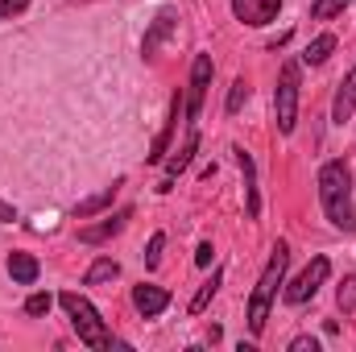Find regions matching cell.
Listing matches in <instances>:
<instances>
[{"instance_id": "5bb4252c", "label": "cell", "mask_w": 356, "mask_h": 352, "mask_svg": "<svg viewBox=\"0 0 356 352\" xmlns=\"http://www.w3.org/2000/svg\"><path fill=\"white\" fill-rule=\"evenodd\" d=\"M178 112H182V95H175V108H170V120H166V129H162V137L154 141V150H149V162H166V154H170V137H175V129H178Z\"/></svg>"}, {"instance_id": "52a82bcc", "label": "cell", "mask_w": 356, "mask_h": 352, "mask_svg": "<svg viewBox=\"0 0 356 352\" xmlns=\"http://www.w3.org/2000/svg\"><path fill=\"white\" fill-rule=\"evenodd\" d=\"M277 8H282V0H232L236 21H245V25H269L277 17Z\"/></svg>"}, {"instance_id": "ba28073f", "label": "cell", "mask_w": 356, "mask_h": 352, "mask_svg": "<svg viewBox=\"0 0 356 352\" xmlns=\"http://www.w3.org/2000/svg\"><path fill=\"white\" fill-rule=\"evenodd\" d=\"M133 307H137L145 319H154V315H162V311L170 307V290H166V286H145V282H141V286L133 290Z\"/></svg>"}, {"instance_id": "8fae6325", "label": "cell", "mask_w": 356, "mask_h": 352, "mask_svg": "<svg viewBox=\"0 0 356 352\" xmlns=\"http://www.w3.org/2000/svg\"><path fill=\"white\" fill-rule=\"evenodd\" d=\"M353 112H356V67L348 71V79L340 83V91H336L332 120H336V125H344V120H353Z\"/></svg>"}, {"instance_id": "4316f807", "label": "cell", "mask_w": 356, "mask_h": 352, "mask_svg": "<svg viewBox=\"0 0 356 352\" xmlns=\"http://www.w3.org/2000/svg\"><path fill=\"white\" fill-rule=\"evenodd\" d=\"M319 344L311 340V336H298V340H290V352H315Z\"/></svg>"}, {"instance_id": "7c38bea8", "label": "cell", "mask_w": 356, "mask_h": 352, "mask_svg": "<svg viewBox=\"0 0 356 352\" xmlns=\"http://www.w3.org/2000/svg\"><path fill=\"white\" fill-rule=\"evenodd\" d=\"M170 29H175V8H162V13L154 17V25H149V33H145V42H141V54L149 58V54H154V50L162 46V38H166Z\"/></svg>"}, {"instance_id": "83f0119b", "label": "cell", "mask_w": 356, "mask_h": 352, "mask_svg": "<svg viewBox=\"0 0 356 352\" xmlns=\"http://www.w3.org/2000/svg\"><path fill=\"white\" fill-rule=\"evenodd\" d=\"M13 220H17V207H13V203H4V199H0V224H13Z\"/></svg>"}, {"instance_id": "277c9868", "label": "cell", "mask_w": 356, "mask_h": 352, "mask_svg": "<svg viewBox=\"0 0 356 352\" xmlns=\"http://www.w3.org/2000/svg\"><path fill=\"white\" fill-rule=\"evenodd\" d=\"M273 112H277V133L290 137L294 125H298V63L282 67V79H277V91H273Z\"/></svg>"}, {"instance_id": "3957f363", "label": "cell", "mask_w": 356, "mask_h": 352, "mask_svg": "<svg viewBox=\"0 0 356 352\" xmlns=\"http://www.w3.org/2000/svg\"><path fill=\"white\" fill-rule=\"evenodd\" d=\"M58 303H63V311H67V319H71L75 336H79L88 349H112V336H108V328H104L99 311L91 307L79 290H63V294H58Z\"/></svg>"}, {"instance_id": "30bf717a", "label": "cell", "mask_w": 356, "mask_h": 352, "mask_svg": "<svg viewBox=\"0 0 356 352\" xmlns=\"http://www.w3.org/2000/svg\"><path fill=\"white\" fill-rule=\"evenodd\" d=\"M195 150H199V133L191 129L186 133V141H182V150H178L175 158H166V182H162V191H170V182H175L186 166H191V158H195Z\"/></svg>"}, {"instance_id": "e0dca14e", "label": "cell", "mask_w": 356, "mask_h": 352, "mask_svg": "<svg viewBox=\"0 0 356 352\" xmlns=\"http://www.w3.org/2000/svg\"><path fill=\"white\" fill-rule=\"evenodd\" d=\"M220 282H224V269H211V278L199 286V294L191 298V315H203L207 311V303L216 298V290H220Z\"/></svg>"}, {"instance_id": "6da1fadb", "label": "cell", "mask_w": 356, "mask_h": 352, "mask_svg": "<svg viewBox=\"0 0 356 352\" xmlns=\"http://www.w3.org/2000/svg\"><path fill=\"white\" fill-rule=\"evenodd\" d=\"M319 203H323L327 220L340 232H353L356 216H353V175H348V162L332 158V162L319 166Z\"/></svg>"}, {"instance_id": "cb8c5ba5", "label": "cell", "mask_w": 356, "mask_h": 352, "mask_svg": "<svg viewBox=\"0 0 356 352\" xmlns=\"http://www.w3.org/2000/svg\"><path fill=\"white\" fill-rule=\"evenodd\" d=\"M162 249H166V237H162V232H154V237H149V249H145V265H149V269L162 262Z\"/></svg>"}, {"instance_id": "d6986e66", "label": "cell", "mask_w": 356, "mask_h": 352, "mask_svg": "<svg viewBox=\"0 0 356 352\" xmlns=\"http://www.w3.org/2000/svg\"><path fill=\"white\" fill-rule=\"evenodd\" d=\"M112 278H120V265L112 262V257H99V262H91V269H88V286H99V282H112Z\"/></svg>"}, {"instance_id": "ffe728a7", "label": "cell", "mask_w": 356, "mask_h": 352, "mask_svg": "<svg viewBox=\"0 0 356 352\" xmlns=\"http://www.w3.org/2000/svg\"><path fill=\"white\" fill-rule=\"evenodd\" d=\"M336 307H340L344 315L356 311V273H344V282H340V290H336Z\"/></svg>"}, {"instance_id": "7a4b0ae2", "label": "cell", "mask_w": 356, "mask_h": 352, "mask_svg": "<svg viewBox=\"0 0 356 352\" xmlns=\"http://www.w3.org/2000/svg\"><path fill=\"white\" fill-rule=\"evenodd\" d=\"M286 265H290V249H286V241H277L273 253H269V262H266V269H261V278H257V286H253V298H249V332H253V336L266 332L269 303H273V294H277V286H282V278H286Z\"/></svg>"}, {"instance_id": "603a6c76", "label": "cell", "mask_w": 356, "mask_h": 352, "mask_svg": "<svg viewBox=\"0 0 356 352\" xmlns=\"http://www.w3.org/2000/svg\"><path fill=\"white\" fill-rule=\"evenodd\" d=\"M245 99H249V83H245V79H236V83H232V91H228V112L236 116Z\"/></svg>"}, {"instance_id": "5b68a950", "label": "cell", "mask_w": 356, "mask_h": 352, "mask_svg": "<svg viewBox=\"0 0 356 352\" xmlns=\"http://www.w3.org/2000/svg\"><path fill=\"white\" fill-rule=\"evenodd\" d=\"M327 273H332V262H327V257H315V262L307 265V269H302L286 290H282V298H286L290 307H302L307 298H315V290L327 282Z\"/></svg>"}, {"instance_id": "484cf974", "label": "cell", "mask_w": 356, "mask_h": 352, "mask_svg": "<svg viewBox=\"0 0 356 352\" xmlns=\"http://www.w3.org/2000/svg\"><path fill=\"white\" fill-rule=\"evenodd\" d=\"M211 253H216V249H211V245L203 241V245L195 249V265H203V269H207V265H211Z\"/></svg>"}, {"instance_id": "44dd1931", "label": "cell", "mask_w": 356, "mask_h": 352, "mask_svg": "<svg viewBox=\"0 0 356 352\" xmlns=\"http://www.w3.org/2000/svg\"><path fill=\"white\" fill-rule=\"evenodd\" d=\"M348 4H353V0H315V4H311V17H315V21H332V17H340Z\"/></svg>"}, {"instance_id": "ac0fdd59", "label": "cell", "mask_w": 356, "mask_h": 352, "mask_svg": "<svg viewBox=\"0 0 356 352\" xmlns=\"http://www.w3.org/2000/svg\"><path fill=\"white\" fill-rule=\"evenodd\" d=\"M332 50H336V38H332V33H319V38L307 46L302 63H307V67H319V63H327V54H332Z\"/></svg>"}, {"instance_id": "8992f818", "label": "cell", "mask_w": 356, "mask_h": 352, "mask_svg": "<svg viewBox=\"0 0 356 352\" xmlns=\"http://www.w3.org/2000/svg\"><path fill=\"white\" fill-rule=\"evenodd\" d=\"M211 54H195V67H191V91H186V116H191V125L199 120V112H203V95H207V83H211Z\"/></svg>"}, {"instance_id": "4fadbf2b", "label": "cell", "mask_w": 356, "mask_h": 352, "mask_svg": "<svg viewBox=\"0 0 356 352\" xmlns=\"http://www.w3.org/2000/svg\"><path fill=\"white\" fill-rule=\"evenodd\" d=\"M8 273H13L17 286H33L38 273H42V265H38V257H29V253H13L8 257Z\"/></svg>"}, {"instance_id": "7402d4cb", "label": "cell", "mask_w": 356, "mask_h": 352, "mask_svg": "<svg viewBox=\"0 0 356 352\" xmlns=\"http://www.w3.org/2000/svg\"><path fill=\"white\" fill-rule=\"evenodd\" d=\"M50 307H54L50 294H29L25 298V315H50Z\"/></svg>"}, {"instance_id": "9c48e42d", "label": "cell", "mask_w": 356, "mask_h": 352, "mask_svg": "<svg viewBox=\"0 0 356 352\" xmlns=\"http://www.w3.org/2000/svg\"><path fill=\"white\" fill-rule=\"evenodd\" d=\"M129 220H133V211L124 207V211L108 216V220H104V224H95V228H79V241H83V245H104V241H108V237H116Z\"/></svg>"}, {"instance_id": "2e32d148", "label": "cell", "mask_w": 356, "mask_h": 352, "mask_svg": "<svg viewBox=\"0 0 356 352\" xmlns=\"http://www.w3.org/2000/svg\"><path fill=\"white\" fill-rule=\"evenodd\" d=\"M236 154V162H241V170H245V191H249V216H257L261 211V195H257V178H253V158L245 154V150H232Z\"/></svg>"}, {"instance_id": "9a60e30c", "label": "cell", "mask_w": 356, "mask_h": 352, "mask_svg": "<svg viewBox=\"0 0 356 352\" xmlns=\"http://www.w3.org/2000/svg\"><path fill=\"white\" fill-rule=\"evenodd\" d=\"M120 186H124V182L116 178V182H112V186H104L99 195H91V199H83V203H75V220H88V216H95V211H104V207L116 199V191H120Z\"/></svg>"}, {"instance_id": "d4e9b609", "label": "cell", "mask_w": 356, "mask_h": 352, "mask_svg": "<svg viewBox=\"0 0 356 352\" xmlns=\"http://www.w3.org/2000/svg\"><path fill=\"white\" fill-rule=\"evenodd\" d=\"M29 8V0H0V21H13Z\"/></svg>"}]
</instances>
